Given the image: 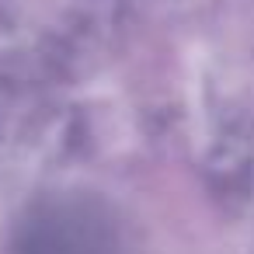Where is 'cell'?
<instances>
[{"instance_id": "1", "label": "cell", "mask_w": 254, "mask_h": 254, "mask_svg": "<svg viewBox=\"0 0 254 254\" xmlns=\"http://www.w3.org/2000/svg\"><path fill=\"white\" fill-rule=\"evenodd\" d=\"M18 254H108V223H101L91 205H46L25 223Z\"/></svg>"}]
</instances>
